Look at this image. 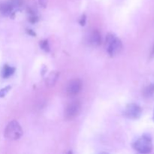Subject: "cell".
<instances>
[{
  "instance_id": "cell-14",
  "label": "cell",
  "mask_w": 154,
  "mask_h": 154,
  "mask_svg": "<svg viewBox=\"0 0 154 154\" xmlns=\"http://www.w3.org/2000/svg\"><path fill=\"white\" fill-rule=\"evenodd\" d=\"M152 54H154V46L153 48V50H152Z\"/></svg>"
},
{
  "instance_id": "cell-7",
  "label": "cell",
  "mask_w": 154,
  "mask_h": 154,
  "mask_svg": "<svg viewBox=\"0 0 154 154\" xmlns=\"http://www.w3.org/2000/svg\"><path fill=\"white\" fill-rule=\"evenodd\" d=\"M101 40L102 39H101L100 34L97 30H93L90 32L88 38V41L90 45L93 46H99L101 44Z\"/></svg>"
},
{
  "instance_id": "cell-2",
  "label": "cell",
  "mask_w": 154,
  "mask_h": 154,
  "mask_svg": "<svg viewBox=\"0 0 154 154\" xmlns=\"http://www.w3.org/2000/svg\"><path fill=\"white\" fill-rule=\"evenodd\" d=\"M121 42L118 38L112 34H109L106 38V50L111 57H115L122 51Z\"/></svg>"
},
{
  "instance_id": "cell-6",
  "label": "cell",
  "mask_w": 154,
  "mask_h": 154,
  "mask_svg": "<svg viewBox=\"0 0 154 154\" xmlns=\"http://www.w3.org/2000/svg\"><path fill=\"white\" fill-rule=\"evenodd\" d=\"M124 114L126 117L130 119H138L141 115V108L139 105L136 104H129L127 105L124 111Z\"/></svg>"
},
{
  "instance_id": "cell-9",
  "label": "cell",
  "mask_w": 154,
  "mask_h": 154,
  "mask_svg": "<svg viewBox=\"0 0 154 154\" xmlns=\"http://www.w3.org/2000/svg\"><path fill=\"white\" fill-rule=\"evenodd\" d=\"M14 72V69L9 66H5L4 68L2 69V75L3 78H9L11 75H12Z\"/></svg>"
},
{
  "instance_id": "cell-4",
  "label": "cell",
  "mask_w": 154,
  "mask_h": 154,
  "mask_svg": "<svg viewBox=\"0 0 154 154\" xmlns=\"http://www.w3.org/2000/svg\"><path fill=\"white\" fill-rule=\"evenodd\" d=\"M81 109V102L78 100L72 101L70 103L68 104L65 110V117L68 120H72L79 115Z\"/></svg>"
},
{
  "instance_id": "cell-13",
  "label": "cell",
  "mask_w": 154,
  "mask_h": 154,
  "mask_svg": "<svg viewBox=\"0 0 154 154\" xmlns=\"http://www.w3.org/2000/svg\"><path fill=\"white\" fill-rule=\"evenodd\" d=\"M39 3H40V5H42L45 6L47 4V0H39Z\"/></svg>"
},
{
  "instance_id": "cell-15",
  "label": "cell",
  "mask_w": 154,
  "mask_h": 154,
  "mask_svg": "<svg viewBox=\"0 0 154 154\" xmlns=\"http://www.w3.org/2000/svg\"><path fill=\"white\" fill-rule=\"evenodd\" d=\"M153 118H154V115H153Z\"/></svg>"
},
{
  "instance_id": "cell-3",
  "label": "cell",
  "mask_w": 154,
  "mask_h": 154,
  "mask_svg": "<svg viewBox=\"0 0 154 154\" xmlns=\"http://www.w3.org/2000/svg\"><path fill=\"white\" fill-rule=\"evenodd\" d=\"M133 147L138 153H150L153 150L151 138L147 135H144L134 142Z\"/></svg>"
},
{
  "instance_id": "cell-1",
  "label": "cell",
  "mask_w": 154,
  "mask_h": 154,
  "mask_svg": "<svg viewBox=\"0 0 154 154\" xmlns=\"http://www.w3.org/2000/svg\"><path fill=\"white\" fill-rule=\"evenodd\" d=\"M23 135V129L19 123L15 120L10 122L6 126L4 136L8 141H16Z\"/></svg>"
},
{
  "instance_id": "cell-5",
  "label": "cell",
  "mask_w": 154,
  "mask_h": 154,
  "mask_svg": "<svg viewBox=\"0 0 154 154\" xmlns=\"http://www.w3.org/2000/svg\"><path fill=\"white\" fill-rule=\"evenodd\" d=\"M82 87V82L80 79H72L67 84L66 87V92L69 96H75L78 94Z\"/></svg>"
},
{
  "instance_id": "cell-8",
  "label": "cell",
  "mask_w": 154,
  "mask_h": 154,
  "mask_svg": "<svg viewBox=\"0 0 154 154\" xmlns=\"http://www.w3.org/2000/svg\"><path fill=\"white\" fill-rule=\"evenodd\" d=\"M59 77V73L57 72H53L48 75V78L46 79V84L48 87H52L55 84L57 78Z\"/></svg>"
},
{
  "instance_id": "cell-11",
  "label": "cell",
  "mask_w": 154,
  "mask_h": 154,
  "mask_svg": "<svg viewBox=\"0 0 154 154\" xmlns=\"http://www.w3.org/2000/svg\"><path fill=\"white\" fill-rule=\"evenodd\" d=\"M10 90V87H5V88H3L2 90H0V98L3 97V96H5L6 95V93L8 92V90Z\"/></svg>"
},
{
  "instance_id": "cell-10",
  "label": "cell",
  "mask_w": 154,
  "mask_h": 154,
  "mask_svg": "<svg viewBox=\"0 0 154 154\" xmlns=\"http://www.w3.org/2000/svg\"><path fill=\"white\" fill-rule=\"evenodd\" d=\"M153 93H154V84H152V85L149 86V87H147V88H145V90H144V96L148 97V96H152Z\"/></svg>"
},
{
  "instance_id": "cell-12",
  "label": "cell",
  "mask_w": 154,
  "mask_h": 154,
  "mask_svg": "<svg viewBox=\"0 0 154 154\" xmlns=\"http://www.w3.org/2000/svg\"><path fill=\"white\" fill-rule=\"evenodd\" d=\"M42 45H43V46H42V48H45V50H48V42H43V44H42Z\"/></svg>"
}]
</instances>
